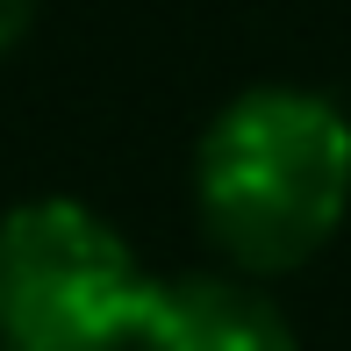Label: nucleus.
<instances>
[{
    "instance_id": "1",
    "label": "nucleus",
    "mask_w": 351,
    "mask_h": 351,
    "mask_svg": "<svg viewBox=\"0 0 351 351\" xmlns=\"http://www.w3.org/2000/svg\"><path fill=\"white\" fill-rule=\"evenodd\" d=\"M194 215L230 273H301L351 215V115L287 79L230 93L194 143Z\"/></svg>"
},
{
    "instance_id": "2",
    "label": "nucleus",
    "mask_w": 351,
    "mask_h": 351,
    "mask_svg": "<svg viewBox=\"0 0 351 351\" xmlns=\"http://www.w3.org/2000/svg\"><path fill=\"white\" fill-rule=\"evenodd\" d=\"M151 287L122 230L72 194L0 215V351H122L143 330Z\"/></svg>"
},
{
    "instance_id": "3",
    "label": "nucleus",
    "mask_w": 351,
    "mask_h": 351,
    "mask_svg": "<svg viewBox=\"0 0 351 351\" xmlns=\"http://www.w3.org/2000/svg\"><path fill=\"white\" fill-rule=\"evenodd\" d=\"M136 344L143 351H301L287 308L244 273L158 280Z\"/></svg>"
},
{
    "instance_id": "4",
    "label": "nucleus",
    "mask_w": 351,
    "mask_h": 351,
    "mask_svg": "<svg viewBox=\"0 0 351 351\" xmlns=\"http://www.w3.org/2000/svg\"><path fill=\"white\" fill-rule=\"evenodd\" d=\"M29 22H36V0H0V58L29 36Z\"/></svg>"
}]
</instances>
